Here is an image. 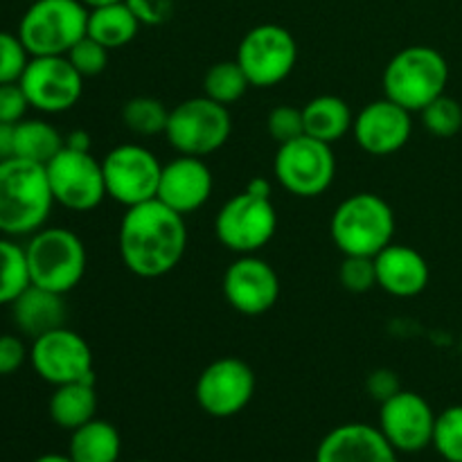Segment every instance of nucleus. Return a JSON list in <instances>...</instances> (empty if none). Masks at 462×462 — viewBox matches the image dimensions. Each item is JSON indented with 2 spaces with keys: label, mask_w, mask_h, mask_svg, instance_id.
<instances>
[{
  "label": "nucleus",
  "mask_w": 462,
  "mask_h": 462,
  "mask_svg": "<svg viewBox=\"0 0 462 462\" xmlns=\"http://www.w3.org/2000/svg\"><path fill=\"white\" fill-rule=\"evenodd\" d=\"M63 149V135L57 126L39 117H25L16 125V138H14V156L23 161L48 165L54 156Z\"/></svg>",
  "instance_id": "27"
},
{
  "label": "nucleus",
  "mask_w": 462,
  "mask_h": 462,
  "mask_svg": "<svg viewBox=\"0 0 462 462\" xmlns=\"http://www.w3.org/2000/svg\"><path fill=\"white\" fill-rule=\"evenodd\" d=\"M32 284L25 246L14 237H0V307L12 305Z\"/></svg>",
  "instance_id": "28"
},
{
  "label": "nucleus",
  "mask_w": 462,
  "mask_h": 462,
  "mask_svg": "<svg viewBox=\"0 0 462 462\" xmlns=\"http://www.w3.org/2000/svg\"><path fill=\"white\" fill-rule=\"evenodd\" d=\"M117 248L126 269L144 280L171 273L188 251L185 217L152 199L126 208L117 230Z\"/></svg>",
  "instance_id": "1"
},
{
  "label": "nucleus",
  "mask_w": 462,
  "mask_h": 462,
  "mask_svg": "<svg viewBox=\"0 0 462 462\" xmlns=\"http://www.w3.org/2000/svg\"><path fill=\"white\" fill-rule=\"evenodd\" d=\"M314 462H400V454L383 438L379 427L347 422L332 429L320 440Z\"/></svg>",
  "instance_id": "20"
},
{
  "label": "nucleus",
  "mask_w": 462,
  "mask_h": 462,
  "mask_svg": "<svg viewBox=\"0 0 462 462\" xmlns=\"http://www.w3.org/2000/svg\"><path fill=\"white\" fill-rule=\"evenodd\" d=\"M422 125L429 134L438 135V138H451L462 129V106L458 99L449 97V95H440L433 99L429 106L420 111Z\"/></svg>",
  "instance_id": "31"
},
{
  "label": "nucleus",
  "mask_w": 462,
  "mask_h": 462,
  "mask_svg": "<svg viewBox=\"0 0 462 462\" xmlns=\"http://www.w3.org/2000/svg\"><path fill=\"white\" fill-rule=\"evenodd\" d=\"M30 59L21 36L0 30V84H14L21 79Z\"/></svg>",
  "instance_id": "35"
},
{
  "label": "nucleus",
  "mask_w": 462,
  "mask_h": 462,
  "mask_svg": "<svg viewBox=\"0 0 462 462\" xmlns=\"http://www.w3.org/2000/svg\"><path fill=\"white\" fill-rule=\"evenodd\" d=\"M88 30V7L81 0H32L18 32L30 57H66Z\"/></svg>",
  "instance_id": "6"
},
{
  "label": "nucleus",
  "mask_w": 462,
  "mask_h": 462,
  "mask_svg": "<svg viewBox=\"0 0 462 462\" xmlns=\"http://www.w3.org/2000/svg\"><path fill=\"white\" fill-rule=\"evenodd\" d=\"M9 307H12L14 325L21 337L32 338V341L66 325L68 310L61 293L36 287V284H30Z\"/></svg>",
  "instance_id": "22"
},
{
  "label": "nucleus",
  "mask_w": 462,
  "mask_h": 462,
  "mask_svg": "<svg viewBox=\"0 0 462 462\" xmlns=\"http://www.w3.org/2000/svg\"><path fill=\"white\" fill-rule=\"evenodd\" d=\"M266 131H269L271 138L278 144L291 143V140L305 135V117H302V108L289 106H275L273 111L266 117Z\"/></svg>",
  "instance_id": "36"
},
{
  "label": "nucleus",
  "mask_w": 462,
  "mask_h": 462,
  "mask_svg": "<svg viewBox=\"0 0 462 462\" xmlns=\"http://www.w3.org/2000/svg\"><path fill=\"white\" fill-rule=\"evenodd\" d=\"M374 269H377V287L395 298L420 296L431 280V269L422 253L406 244L393 242L391 246L383 248L374 257Z\"/></svg>",
  "instance_id": "21"
},
{
  "label": "nucleus",
  "mask_w": 462,
  "mask_h": 462,
  "mask_svg": "<svg viewBox=\"0 0 462 462\" xmlns=\"http://www.w3.org/2000/svg\"><path fill=\"white\" fill-rule=\"evenodd\" d=\"M368 393L373 400H379V402H386L388 397L395 395L397 391H402L400 388V379H397V374L393 373V370H374V373H370L368 377Z\"/></svg>",
  "instance_id": "40"
},
{
  "label": "nucleus",
  "mask_w": 462,
  "mask_h": 462,
  "mask_svg": "<svg viewBox=\"0 0 462 462\" xmlns=\"http://www.w3.org/2000/svg\"><path fill=\"white\" fill-rule=\"evenodd\" d=\"M436 411L420 393L397 391L382 402L379 431L397 454H420L433 445Z\"/></svg>",
  "instance_id": "16"
},
{
  "label": "nucleus",
  "mask_w": 462,
  "mask_h": 462,
  "mask_svg": "<svg viewBox=\"0 0 462 462\" xmlns=\"http://www.w3.org/2000/svg\"><path fill=\"white\" fill-rule=\"evenodd\" d=\"M235 61L246 72L253 88H273L296 68L298 43L287 27L262 23L242 36Z\"/></svg>",
  "instance_id": "10"
},
{
  "label": "nucleus",
  "mask_w": 462,
  "mask_h": 462,
  "mask_svg": "<svg viewBox=\"0 0 462 462\" xmlns=\"http://www.w3.org/2000/svg\"><path fill=\"white\" fill-rule=\"evenodd\" d=\"M433 449L447 462H462V404L449 406L436 418Z\"/></svg>",
  "instance_id": "32"
},
{
  "label": "nucleus",
  "mask_w": 462,
  "mask_h": 462,
  "mask_svg": "<svg viewBox=\"0 0 462 462\" xmlns=\"http://www.w3.org/2000/svg\"><path fill=\"white\" fill-rule=\"evenodd\" d=\"M255 395V373L237 356H221L199 374L194 397L210 418H233L251 404Z\"/></svg>",
  "instance_id": "14"
},
{
  "label": "nucleus",
  "mask_w": 462,
  "mask_h": 462,
  "mask_svg": "<svg viewBox=\"0 0 462 462\" xmlns=\"http://www.w3.org/2000/svg\"><path fill=\"white\" fill-rule=\"evenodd\" d=\"M273 174L280 188L298 199H316L329 189L337 176V158L332 144L300 135L291 143L278 144Z\"/></svg>",
  "instance_id": "9"
},
{
  "label": "nucleus",
  "mask_w": 462,
  "mask_h": 462,
  "mask_svg": "<svg viewBox=\"0 0 462 462\" xmlns=\"http://www.w3.org/2000/svg\"><path fill=\"white\" fill-rule=\"evenodd\" d=\"M54 203L72 212H90L106 199L102 161L90 152L63 147L45 165Z\"/></svg>",
  "instance_id": "12"
},
{
  "label": "nucleus",
  "mask_w": 462,
  "mask_h": 462,
  "mask_svg": "<svg viewBox=\"0 0 462 462\" xmlns=\"http://www.w3.org/2000/svg\"><path fill=\"white\" fill-rule=\"evenodd\" d=\"M352 135L370 156H391L409 144L413 135V113L388 97L374 99L355 116Z\"/></svg>",
  "instance_id": "18"
},
{
  "label": "nucleus",
  "mask_w": 462,
  "mask_h": 462,
  "mask_svg": "<svg viewBox=\"0 0 462 462\" xmlns=\"http://www.w3.org/2000/svg\"><path fill=\"white\" fill-rule=\"evenodd\" d=\"M108 52L111 50L104 48L102 43H97L95 39H90L88 34L81 41H77L70 48V52L66 54L70 59V63L75 66V70L79 72L84 79H90V77H97L106 70L108 66Z\"/></svg>",
  "instance_id": "34"
},
{
  "label": "nucleus",
  "mask_w": 462,
  "mask_h": 462,
  "mask_svg": "<svg viewBox=\"0 0 462 462\" xmlns=\"http://www.w3.org/2000/svg\"><path fill=\"white\" fill-rule=\"evenodd\" d=\"M140 25L156 27L170 21L174 12V0H126Z\"/></svg>",
  "instance_id": "39"
},
{
  "label": "nucleus",
  "mask_w": 462,
  "mask_h": 462,
  "mask_svg": "<svg viewBox=\"0 0 462 462\" xmlns=\"http://www.w3.org/2000/svg\"><path fill=\"white\" fill-rule=\"evenodd\" d=\"M395 212L391 203L373 192L343 199L329 219V235L341 255L377 257L395 242Z\"/></svg>",
  "instance_id": "3"
},
{
  "label": "nucleus",
  "mask_w": 462,
  "mask_h": 462,
  "mask_svg": "<svg viewBox=\"0 0 462 462\" xmlns=\"http://www.w3.org/2000/svg\"><path fill=\"white\" fill-rule=\"evenodd\" d=\"M27 3H32V0H27Z\"/></svg>",
  "instance_id": "47"
},
{
  "label": "nucleus",
  "mask_w": 462,
  "mask_h": 462,
  "mask_svg": "<svg viewBox=\"0 0 462 462\" xmlns=\"http://www.w3.org/2000/svg\"><path fill=\"white\" fill-rule=\"evenodd\" d=\"M25 257L32 284L61 296L77 289L88 269V253L81 237L61 226H45L30 235Z\"/></svg>",
  "instance_id": "5"
},
{
  "label": "nucleus",
  "mask_w": 462,
  "mask_h": 462,
  "mask_svg": "<svg viewBox=\"0 0 462 462\" xmlns=\"http://www.w3.org/2000/svg\"><path fill=\"white\" fill-rule=\"evenodd\" d=\"M52 208L45 165L16 156L0 161V235L30 237L45 228Z\"/></svg>",
  "instance_id": "2"
},
{
  "label": "nucleus",
  "mask_w": 462,
  "mask_h": 462,
  "mask_svg": "<svg viewBox=\"0 0 462 462\" xmlns=\"http://www.w3.org/2000/svg\"><path fill=\"white\" fill-rule=\"evenodd\" d=\"M88 9L102 7V5H113V3H125V0H81Z\"/></svg>",
  "instance_id": "45"
},
{
  "label": "nucleus",
  "mask_w": 462,
  "mask_h": 462,
  "mask_svg": "<svg viewBox=\"0 0 462 462\" xmlns=\"http://www.w3.org/2000/svg\"><path fill=\"white\" fill-rule=\"evenodd\" d=\"M302 117H305V134L328 144L338 143L343 135L352 134V122H355L350 104L337 95H319L310 99L302 106Z\"/></svg>",
  "instance_id": "24"
},
{
  "label": "nucleus",
  "mask_w": 462,
  "mask_h": 462,
  "mask_svg": "<svg viewBox=\"0 0 462 462\" xmlns=\"http://www.w3.org/2000/svg\"><path fill=\"white\" fill-rule=\"evenodd\" d=\"M106 197L125 208L140 206L158 197L162 162L152 149L138 143L113 147L102 158Z\"/></svg>",
  "instance_id": "11"
},
{
  "label": "nucleus",
  "mask_w": 462,
  "mask_h": 462,
  "mask_svg": "<svg viewBox=\"0 0 462 462\" xmlns=\"http://www.w3.org/2000/svg\"><path fill=\"white\" fill-rule=\"evenodd\" d=\"M230 134H233L230 108L206 95L189 97L170 108L165 138L180 156H210L228 143Z\"/></svg>",
  "instance_id": "7"
},
{
  "label": "nucleus",
  "mask_w": 462,
  "mask_h": 462,
  "mask_svg": "<svg viewBox=\"0 0 462 462\" xmlns=\"http://www.w3.org/2000/svg\"><path fill=\"white\" fill-rule=\"evenodd\" d=\"M278 230V212L271 199L248 189L230 197L215 217V235L235 255H255Z\"/></svg>",
  "instance_id": "8"
},
{
  "label": "nucleus",
  "mask_w": 462,
  "mask_h": 462,
  "mask_svg": "<svg viewBox=\"0 0 462 462\" xmlns=\"http://www.w3.org/2000/svg\"><path fill=\"white\" fill-rule=\"evenodd\" d=\"M34 462H72L70 456H63V454H43L39 456Z\"/></svg>",
  "instance_id": "44"
},
{
  "label": "nucleus",
  "mask_w": 462,
  "mask_h": 462,
  "mask_svg": "<svg viewBox=\"0 0 462 462\" xmlns=\"http://www.w3.org/2000/svg\"><path fill=\"white\" fill-rule=\"evenodd\" d=\"M140 21L131 7L125 3L102 5V7L88 9V30L86 34L102 43L104 48L117 50L129 45L138 36Z\"/></svg>",
  "instance_id": "26"
},
{
  "label": "nucleus",
  "mask_w": 462,
  "mask_h": 462,
  "mask_svg": "<svg viewBox=\"0 0 462 462\" xmlns=\"http://www.w3.org/2000/svg\"><path fill=\"white\" fill-rule=\"evenodd\" d=\"M212 189H215V176L208 162L203 158L179 153L174 161L162 165L156 199L179 215L188 217L210 201Z\"/></svg>",
  "instance_id": "19"
},
{
  "label": "nucleus",
  "mask_w": 462,
  "mask_h": 462,
  "mask_svg": "<svg viewBox=\"0 0 462 462\" xmlns=\"http://www.w3.org/2000/svg\"><path fill=\"white\" fill-rule=\"evenodd\" d=\"M383 97L406 111L420 113L445 95L449 84V63L431 45H411L400 50L383 68Z\"/></svg>",
  "instance_id": "4"
},
{
  "label": "nucleus",
  "mask_w": 462,
  "mask_h": 462,
  "mask_svg": "<svg viewBox=\"0 0 462 462\" xmlns=\"http://www.w3.org/2000/svg\"><path fill=\"white\" fill-rule=\"evenodd\" d=\"M30 364L50 386L95 379L93 350L88 341L66 325L32 341Z\"/></svg>",
  "instance_id": "13"
},
{
  "label": "nucleus",
  "mask_w": 462,
  "mask_h": 462,
  "mask_svg": "<svg viewBox=\"0 0 462 462\" xmlns=\"http://www.w3.org/2000/svg\"><path fill=\"white\" fill-rule=\"evenodd\" d=\"M27 108H30V102H27L25 90L21 88L18 81L0 84V122L18 125L21 120H25Z\"/></svg>",
  "instance_id": "37"
},
{
  "label": "nucleus",
  "mask_w": 462,
  "mask_h": 462,
  "mask_svg": "<svg viewBox=\"0 0 462 462\" xmlns=\"http://www.w3.org/2000/svg\"><path fill=\"white\" fill-rule=\"evenodd\" d=\"M338 282L350 293H368L377 287V269H374V257L361 255H343L338 266Z\"/></svg>",
  "instance_id": "33"
},
{
  "label": "nucleus",
  "mask_w": 462,
  "mask_h": 462,
  "mask_svg": "<svg viewBox=\"0 0 462 462\" xmlns=\"http://www.w3.org/2000/svg\"><path fill=\"white\" fill-rule=\"evenodd\" d=\"M244 189H248L251 194H257V197L271 199V183L269 179H264V176H255L253 180H248V185Z\"/></svg>",
  "instance_id": "43"
},
{
  "label": "nucleus",
  "mask_w": 462,
  "mask_h": 462,
  "mask_svg": "<svg viewBox=\"0 0 462 462\" xmlns=\"http://www.w3.org/2000/svg\"><path fill=\"white\" fill-rule=\"evenodd\" d=\"M30 361V347L18 334H0V377L14 374Z\"/></svg>",
  "instance_id": "38"
},
{
  "label": "nucleus",
  "mask_w": 462,
  "mask_h": 462,
  "mask_svg": "<svg viewBox=\"0 0 462 462\" xmlns=\"http://www.w3.org/2000/svg\"><path fill=\"white\" fill-rule=\"evenodd\" d=\"M122 454L120 431L106 420H90L70 431L68 456L72 462H117Z\"/></svg>",
  "instance_id": "25"
},
{
  "label": "nucleus",
  "mask_w": 462,
  "mask_h": 462,
  "mask_svg": "<svg viewBox=\"0 0 462 462\" xmlns=\"http://www.w3.org/2000/svg\"><path fill=\"white\" fill-rule=\"evenodd\" d=\"M50 420L59 429L75 431L97 415V393L93 382H72L54 386L48 402Z\"/></svg>",
  "instance_id": "23"
},
{
  "label": "nucleus",
  "mask_w": 462,
  "mask_h": 462,
  "mask_svg": "<svg viewBox=\"0 0 462 462\" xmlns=\"http://www.w3.org/2000/svg\"><path fill=\"white\" fill-rule=\"evenodd\" d=\"M248 88H253L251 81L235 59L215 63L208 68L206 77H203V95L228 108L239 102Z\"/></svg>",
  "instance_id": "29"
},
{
  "label": "nucleus",
  "mask_w": 462,
  "mask_h": 462,
  "mask_svg": "<svg viewBox=\"0 0 462 462\" xmlns=\"http://www.w3.org/2000/svg\"><path fill=\"white\" fill-rule=\"evenodd\" d=\"M134 462H152V460H134Z\"/></svg>",
  "instance_id": "46"
},
{
  "label": "nucleus",
  "mask_w": 462,
  "mask_h": 462,
  "mask_svg": "<svg viewBox=\"0 0 462 462\" xmlns=\"http://www.w3.org/2000/svg\"><path fill=\"white\" fill-rule=\"evenodd\" d=\"M167 120H170V108L161 99L149 97V95L126 99L122 106V125L140 138L165 134Z\"/></svg>",
  "instance_id": "30"
},
{
  "label": "nucleus",
  "mask_w": 462,
  "mask_h": 462,
  "mask_svg": "<svg viewBox=\"0 0 462 462\" xmlns=\"http://www.w3.org/2000/svg\"><path fill=\"white\" fill-rule=\"evenodd\" d=\"M18 84L30 108L48 116L70 111L84 95V77L68 57H32Z\"/></svg>",
  "instance_id": "15"
},
{
  "label": "nucleus",
  "mask_w": 462,
  "mask_h": 462,
  "mask_svg": "<svg viewBox=\"0 0 462 462\" xmlns=\"http://www.w3.org/2000/svg\"><path fill=\"white\" fill-rule=\"evenodd\" d=\"M14 138H16V125L0 122V161L14 158Z\"/></svg>",
  "instance_id": "41"
},
{
  "label": "nucleus",
  "mask_w": 462,
  "mask_h": 462,
  "mask_svg": "<svg viewBox=\"0 0 462 462\" xmlns=\"http://www.w3.org/2000/svg\"><path fill=\"white\" fill-rule=\"evenodd\" d=\"M226 302L242 316H262L280 298V278L273 266L260 255H237L221 280Z\"/></svg>",
  "instance_id": "17"
},
{
  "label": "nucleus",
  "mask_w": 462,
  "mask_h": 462,
  "mask_svg": "<svg viewBox=\"0 0 462 462\" xmlns=\"http://www.w3.org/2000/svg\"><path fill=\"white\" fill-rule=\"evenodd\" d=\"M63 147L77 149V152H90V135L88 131L75 129L63 138Z\"/></svg>",
  "instance_id": "42"
}]
</instances>
